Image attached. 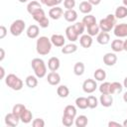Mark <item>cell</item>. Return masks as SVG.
Wrapping results in <instances>:
<instances>
[{
	"label": "cell",
	"instance_id": "obj_1",
	"mask_svg": "<svg viewBox=\"0 0 127 127\" xmlns=\"http://www.w3.org/2000/svg\"><path fill=\"white\" fill-rule=\"evenodd\" d=\"M52 42H51V39H49L48 37L46 36H42L40 37L38 40H37V43H36V50H37V53L41 56H46L48 55L51 50H52Z\"/></svg>",
	"mask_w": 127,
	"mask_h": 127
},
{
	"label": "cell",
	"instance_id": "obj_2",
	"mask_svg": "<svg viewBox=\"0 0 127 127\" xmlns=\"http://www.w3.org/2000/svg\"><path fill=\"white\" fill-rule=\"evenodd\" d=\"M32 68L34 69V72L38 78H42L47 74V66L45 62L40 58H35L31 62Z\"/></svg>",
	"mask_w": 127,
	"mask_h": 127
},
{
	"label": "cell",
	"instance_id": "obj_3",
	"mask_svg": "<svg viewBox=\"0 0 127 127\" xmlns=\"http://www.w3.org/2000/svg\"><path fill=\"white\" fill-rule=\"evenodd\" d=\"M5 83L8 87H10L11 89L16 90V91L21 90L23 87V84H24L23 80L14 73H10L5 77Z\"/></svg>",
	"mask_w": 127,
	"mask_h": 127
},
{
	"label": "cell",
	"instance_id": "obj_4",
	"mask_svg": "<svg viewBox=\"0 0 127 127\" xmlns=\"http://www.w3.org/2000/svg\"><path fill=\"white\" fill-rule=\"evenodd\" d=\"M116 24V17L115 15L109 14L105 18L101 19L99 21V28L102 32H109L113 29V27Z\"/></svg>",
	"mask_w": 127,
	"mask_h": 127
},
{
	"label": "cell",
	"instance_id": "obj_5",
	"mask_svg": "<svg viewBox=\"0 0 127 127\" xmlns=\"http://www.w3.org/2000/svg\"><path fill=\"white\" fill-rule=\"evenodd\" d=\"M32 17L36 22L39 23L41 28H48L49 27L50 22H49V19L46 17V14H45V11L43 10V8L38 9L37 11H35L32 14Z\"/></svg>",
	"mask_w": 127,
	"mask_h": 127
},
{
	"label": "cell",
	"instance_id": "obj_6",
	"mask_svg": "<svg viewBox=\"0 0 127 127\" xmlns=\"http://www.w3.org/2000/svg\"><path fill=\"white\" fill-rule=\"evenodd\" d=\"M25 27H26V23L23 20H21V19H17V20H15L11 24V26H10V33L13 36L18 37V36H20L24 32Z\"/></svg>",
	"mask_w": 127,
	"mask_h": 127
},
{
	"label": "cell",
	"instance_id": "obj_7",
	"mask_svg": "<svg viewBox=\"0 0 127 127\" xmlns=\"http://www.w3.org/2000/svg\"><path fill=\"white\" fill-rule=\"evenodd\" d=\"M97 88V83L92 78H87L82 83V89L85 93H92Z\"/></svg>",
	"mask_w": 127,
	"mask_h": 127
},
{
	"label": "cell",
	"instance_id": "obj_8",
	"mask_svg": "<svg viewBox=\"0 0 127 127\" xmlns=\"http://www.w3.org/2000/svg\"><path fill=\"white\" fill-rule=\"evenodd\" d=\"M114 35L118 38L127 37V24L121 23L114 26Z\"/></svg>",
	"mask_w": 127,
	"mask_h": 127
},
{
	"label": "cell",
	"instance_id": "obj_9",
	"mask_svg": "<svg viewBox=\"0 0 127 127\" xmlns=\"http://www.w3.org/2000/svg\"><path fill=\"white\" fill-rule=\"evenodd\" d=\"M19 121H20V117H18L17 115H15L13 112L8 113L5 116V124L8 125V126L15 127V126H17L19 124Z\"/></svg>",
	"mask_w": 127,
	"mask_h": 127
},
{
	"label": "cell",
	"instance_id": "obj_10",
	"mask_svg": "<svg viewBox=\"0 0 127 127\" xmlns=\"http://www.w3.org/2000/svg\"><path fill=\"white\" fill-rule=\"evenodd\" d=\"M99 102L104 107H110L113 104V97L109 93H101L99 97Z\"/></svg>",
	"mask_w": 127,
	"mask_h": 127
},
{
	"label": "cell",
	"instance_id": "obj_11",
	"mask_svg": "<svg viewBox=\"0 0 127 127\" xmlns=\"http://www.w3.org/2000/svg\"><path fill=\"white\" fill-rule=\"evenodd\" d=\"M51 42L54 46L56 47H64V43H65V39L63 35H60V34H54L52 35L51 37Z\"/></svg>",
	"mask_w": 127,
	"mask_h": 127
},
{
	"label": "cell",
	"instance_id": "obj_12",
	"mask_svg": "<svg viewBox=\"0 0 127 127\" xmlns=\"http://www.w3.org/2000/svg\"><path fill=\"white\" fill-rule=\"evenodd\" d=\"M117 62V56L114 53H107L103 56V63L107 66H112Z\"/></svg>",
	"mask_w": 127,
	"mask_h": 127
},
{
	"label": "cell",
	"instance_id": "obj_13",
	"mask_svg": "<svg viewBox=\"0 0 127 127\" xmlns=\"http://www.w3.org/2000/svg\"><path fill=\"white\" fill-rule=\"evenodd\" d=\"M63 15H64V11L59 6H55V7L51 8L50 11H49V16L53 20H59Z\"/></svg>",
	"mask_w": 127,
	"mask_h": 127
},
{
	"label": "cell",
	"instance_id": "obj_14",
	"mask_svg": "<svg viewBox=\"0 0 127 127\" xmlns=\"http://www.w3.org/2000/svg\"><path fill=\"white\" fill-rule=\"evenodd\" d=\"M65 36L67 38V40H69L70 42H75L77 39H78V34L76 33V31L74 30L73 26L70 25L68 27H66L65 29Z\"/></svg>",
	"mask_w": 127,
	"mask_h": 127
},
{
	"label": "cell",
	"instance_id": "obj_15",
	"mask_svg": "<svg viewBox=\"0 0 127 127\" xmlns=\"http://www.w3.org/2000/svg\"><path fill=\"white\" fill-rule=\"evenodd\" d=\"M61 65V62L59 60V58L57 57H52L49 59L48 61V67L51 71H57L60 68Z\"/></svg>",
	"mask_w": 127,
	"mask_h": 127
},
{
	"label": "cell",
	"instance_id": "obj_16",
	"mask_svg": "<svg viewBox=\"0 0 127 127\" xmlns=\"http://www.w3.org/2000/svg\"><path fill=\"white\" fill-rule=\"evenodd\" d=\"M47 80L51 85H58L61 81V76L57 71H51L47 76Z\"/></svg>",
	"mask_w": 127,
	"mask_h": 127
},
{
	"label": "cell",
	"instance_id": "obj_17",
	"mask_svg": "<svg viewBox=\"0 0 127 127\" xmlns=\"http://www.w3.org/2000/svg\"><path fill=\"white\" fill-rule=\"evenodd\" d=\"M39 33H40V29L37 25H30L26 31L27 37L30 39H36L39 36Z\"/></svg>",
	"mask_w": 127,
	"mask_h": 127
},
{
	"label": "cell",
	"instance_id": "obj_18",
	"mask_svg": "<svg viewBox=\"0 0 127 127\" xmlns=\"http://www.w3.org/2000/svg\"><path fill=\"white\" fill-rule=\"evenodd\" d=\"M79 44L82 48L84 49H88L91 47L92 45V38L91 36H89L88 34L86 35H81V37L79 38Z\"/></svg>",
	"mask_w": 127,
	"mask_h": 127
},
{
	"label": "cell",
	"instance_id": "obj_19",
	"mask_svg": "<svg viewBox=\"0 0 127 127\" xmlns=\"http://www.w3.org/2000/svg\"><path fill=\"white\" fill-rule=\"evenodd\" d=\"M64 18L65 19V21L69 22V23H72L74 22L76 19H77V13L75 10L73 9H69V10H66L64 13Z\"/></svg>",
	"mask_w": 127,
	"mask_h": 127
},
{
	"label": "cell",
	"instance_id": "obj_20",
	"mask_svg": "<svg viewBox=\"0 0 127 127\" xmlns=\"http://www.w3.org/2000/svg\"><path fill=\"white\" fill-rule=\"evenodd\" d=\"M96 41L100 45H107L110 41V36L107 32H100L96 37Z\"/></svg>",
	"mask_w": 127,
	"mask_h": 127
},
{
	"label": "cell",
	"instance_id": "obj_21",
	"mask_svg": "<svg viewBox=\"0 0 127 127\" xmlns=\"http://www.w3.org/2000/svg\"><path fill=\"white\" fill-rule=\"evenodd\" d=\"M123 44H124V42L122 40H119V39L113 40L112 43H111V49H112V51L115 52V53H119V52L124 51Z\"/></svg>",
	"mask_w": 127,
	"mask_h": 127
},
{
	"label": "cell",
	"instance_id": "obj_22",
	"mask_svg": "<svg viewBox=\"0 0 127 127\" xmlns=\"http://www.w3.org/2000/svg\"><path fill=\"white\" fill-rule=\"evenodd\" d=\"M79 11L83 14H89L92 10V5L88 1H82L79 4Z\"/></svg>",
	"mask_w": 127,
	"mask_h": 127
},
{
	"label": "cell",
	"instance_id": "obj_23",
	"mask_svg": "<svg viewBox=\"0 0 127 127\" xmlns=\"http://www.w3.org/2000/svg\"><path fill=\"white\" fill-rule=\"evenodd\" d=\"M32 119H33V114H32V112L29 110V109H25L24 110V112L22 113V115L20 116V120L23 122V123H25V124H28V123H30L31 121H32Z\"/></svg>",
	"mask_w": 127,
	"mask_h": 127
},
{
	"label": "cell",
	"instance_id": "obj_24",
	"mask_svg": "<svg viewBox=\"0 0 127 127\" xmlns=\"http://www.w3.org/2000/svg\"><path fill=\"white\" fill-rule=\"evenodd\" d=\"M115 17L117 19H123L127 16V7L126 6H118L115 10Z\"/></svg>",
	"mask_w": 127,
	"mask_h": 127
},
{
	"label": "cell",
	"instance_id": "obj_25",
	"mask_svg": "<svg viewBox=\"0 0 127 127\" xmlns=\"http://www.w3.org/2000/svg\"><path fill=\"white\" fill-rule=\"evenodd\" d=\"M25 83L30 88H35L38 85V78L34 75H28L25 79Z\"/></svg>",
	"mask_w": 127,
	"mask_h": 127
},
{
	"label": "cell",
	"instance_id": "obj_26",
	"mask_svg": "<svg viewBox=\"0 0 127 127\" xmlns=\"http://www.w3.org/2000/svg\"><path fill=\"white\" fill-rule=\"evenodd\" d=\"M123 89V85L118 82V81H114L111 82L110 84V94H116V93H120Z\"/></svg>",
	"mask_w": 127,
	"mask_h": 127
},
{
	"label": "cell",
	"instance_id": "obj_27",
	"mask_svg": "<svg viewBox=\"0 0 127 127\" xmlns=\"http://www.w3.org/2000/svg\"><path fill=\"white\" fill-rule=\"evenodd\" d=\"M76 50H77V46L75 44H67L64 46V48L62 49V53L64 55H69L76 52Z\"/></svg>",
	"mask_w": 127,
	"mask_h": 127
},
{
	"label": "cell",
	"instance_id": "obj_28",
	"mask_svg": "<svg viewBox=\"0 0 127 127\" xmlns=\"http://www.w3.org/2000/svg\"><path fill=\"white\" fill-rule=\"evenodd\" d=\"M88 123V119L85 115H79L74 120V124L76 127H85Z\"/></svg>",
	"mask_w": 127,
	"mask_h": 127
},
{
	"label": "cell",
	"instance_id": "obj_29",
	"mask_svg": "<svg viewBox=\"0 0 127 127\" xmlns=\"http://www.w3.org/2000/svg\"><path fill=\"white\" fill-rule=\"evenodd\" d=\"M57 93L60 97L62 98H65L68 96L69 94V89L66 85H60L58 88H57Z\"/></svg>",
	"mask_w": 127,
	"mask_h": 127
},
{
	"label": "cell",
	"instance_id": "obj_30",
	"mask_svg": "<svg viewBox=\"0 0 127 127\" xmlns=\"http://www.w3.org/2000/svg\"><path fill=\"white\" fill-rule=\"evenodd\" d=\"M75 105L79 108V109H86L88 107V103H87V98L86 97H77L75 99Z\"/></svg>",
	"mask_w": 127,
	"mask_h": 127
},
{
	"label": "cell",
	"instance_id": "obj_31",
	"mask_svg": "<svg viewBox=\"0 0 127 127\" xmlns=\"http://www.w3.org/2000/svg\"><path fill=\"white\" fill-rule=\"evenodd\" d=\"M42 7H41V5H40V3L38 2V1H32V2H30L29 4H28V6H27V11H28V13L29 14H33L35 11H37L38 9H41Z\"/></svg>",
	"mask_w": 127,
	"mask_h": 127
},
{
	"label": "cell",
	"instance_id": "obj_32",
	"mask_svg": "<svg viewBox=\"0 0 127 127\" xmlns=\"http://www.w3.org/2000/svg\"><path fill=\"white\" fill-rule=\"evenodd\" d=\"M82 23H83L84 26L87 28V27H89V26L95 24V23H96V19H95V17H94L93 15L87 14L86 16L83 17V19H82Z\"/></svg>",
	"mask_w": 127,
	"mask_h": 127
},
{
	"label": "cell",
	"instance_id": "obj_33",
	"mask_svg": "<svg viewBox=\"0 0 127 127\" xmlns=\"http://www.w3.org/2000/svg\"><path fill=\"white\" fill-rule=\"evenodd\" d=\"M93 76H94V78L96 80L102 81V80H104L106 78V72L102 68H97V69H95V71L93 73Z\"/></svg>",
	"mask_w": 127,
	"mask_h": 127
},
{
	"label": "cell",
	"instance_id": "obj_34",
	"mask_svg": "<svg viewBox=\"0 0 127 127\" xmlns=\"http://www.w3.org/2000/svg\"><path fill=\"white\" fill-rule=\"evenodd\" d=\"M73 72L75 75H82L84 72V64L81 62H77L73 66Z\"/></svg>",
	"mask_w": 127,
	"mask_h": 127
},
{
	"label": "cell",
	"instance_id": "obj_35",
	"mask_svg": "<svg viewBox=\"0 0 127 127\" xmlns=\"http://www.w3.org/2000/svg\"><path fill=\"white\" fill-rule=\"evenodd\" d=\"M25 109H26V107H25V105H24V104L17 103V104H15V105L13 106L12 112H13L15 115H17L18 117H20V116L22 115V113L24 112V110H25Z\"/></svg>",
	"mask_w": 127,
	"mask_h": 127
},
{
	"label": "cell",
	"instance_id": "obj_36",
	"mask_svg": "<svg viewBox=\"0 0 127 127\" xmlns=\"http://www.w3.org/2000/svg\"><path fill=\"white\" fill-rule=\"evenodd\" d=\"M99 30H100L99 25H97V24L95 23V24H93V25L87 27V34H88L89 36H91V37L97 36V35L99 34Z\"/></svg>",
	"mask_w": 127,
	"mask_h": 127
},
{
	"label": "cell",
	"instance_id": "obj_37",
	"mask_svg": "<svg viewBox=\"0 0 127 127\" xmlns=\"http://www.w3.org/2000/svg\"><path fill=\"white\" fill-rule=\"evenodd\" d=\"M62 123H63L64 126L69 127V126H71V125L74 123V117L64 114V115H63V118H62Z\"/></svg>",
	"mask_w": 127,
	"mask_h": 127
},
{
	"label": "cell",
	"instance_id": "obj_38",
	"mask_svg": "<svg viewBox=\"0 0 127 127\" xmlns=\"http://www.w3.org/2000/svg\"><path fill=\"white\" fill-rule=\"evenodd\" d=\"M64 114L75 117V115H76V108L73 105H66L64 107Z\"/></svg>",
	"mask_w": 127,
	"mask_h": 127
},
{
	"label": "cell",
	"instance_id": "obj_39",
	"mask_svg": "<svg viewBox=\"0 0 127 127\" xmlns=\"http://www.w3.org/2000/svg\"><path fill=\"white\" fill-rule=\"evenodd\" d=\"M87 103H88V108H96L98 105V100L94 95H89L87 97Z\"/></svg>",
	"mask_w": 127,
	"mask_h": 127
},
{
	"label": "cell",
	"instance_id": "obj_40",
	"mask_svg": "<svg viewBox=\"0 0 127 127\" xmlns=\"http://www.w3.org/2000/svg\"><path fill=\"white\" fill-rule=\"evenodd\" d=\"M110 84L111 83L108 82V81H105V82L101 83L100 86H99L100 93H109L110 94Z\"/></svg>",
	"mask_w": 127,
	"mask_h": 127
},
{
	"label": "cell",
	"instance_id": "obj_41",
	"mask_svg": "<svg viewBox=\"0 0 127 127\" xmlns=\"http://www.w3.org/2000/svg\"><path fill=\"white\" fill-rule=\"evenodd\" d=\"M72 26H73L74 30L76 31V33H77L78 35H82V34H83V31H84L85 26H84V24H83L82 22H77V23L73 24Z\"/></svg>",
	"mask_w": 127,
	"mask_h": 127
},
{
	"label": "cell",
	"instance_id": "obj_42",
	"mask_svg": "<svg viewBox=\"0 0 127 127\" xmlns=\"http://www.w3.org/2000/svg\"><path fill=\"white\" fill-rule=\"evenodd\" d=\"M64 6L66 10L73 9L75 6V0H64Z\"/></svg>",
	"mask_w": 127,
	"mask_h": 127
},
{
	"label": "cell",
	"instance_id": "obj_43",
	"mask_svg": "<svg viewBox=\"0 0 127 127\" xmlns=\"http://www.w3.org/2000/svg\"><path fill=\"white\" fill-rule=\"evenodd\" d=\"M32 125L34 127H44L45 126V121L42 118H36L33 120Z\"/></svg>",
	"mask_w": 127,
	"mask_h": 127
},
{
	"label": "cell",
	"instance_id": "obj_44",
	"mask_svg": "<svg viewBox=\"0 0 127 127\" xmlns=\"http://www.w3.org/2000/svg\"><path fill=\"white\" fill-rule=\"evenodd\" d=\"M62 2H63V0H49L46 5L48 7H55V6H58L59 4H61Z\"/></svg>",
	"mask_w": 127,
	"mask_h": 127
},
{
	"label": "cell",
	"instance_id": "obj_45",
	"mask_svg": "<svg viewBox=\"0 0 127 127\" xmlns=\"http://www.w3.org/2000/svg\"><path fill=\"white\" fill-rule=\"evenodd\" d=\"M7 35V29L5 26H0V39L5 38V36Z\"/></svg>",
	"mask_w": 127,
	"mask_h": 127
},
{
	"label": "cell",
	"instance_id": "obj_46",
	"mask_svg": "<svg viewBox=\"0 0 127 127\" xmlns=\"http://www.w3.org/2000/svg\"><path fill=\"white\" fill-rule=\"evenodd\" d=\"M108 127H121V124L118 122L110 121V122H108Z\"/></svg>",
	"mask_w": 127,
	"mask_h": 127
},
{
	"label": "cell",
	"instance_id": "obj_47",
	"mask_svg": "<svg viewBox=\"0 0 127 127\" xmlns=\"http://www.w3.org/2000/svg\"><path fill=\"white\" fill-rule=\"evenodd\" d=\"M5 58V52H4V49H0V62H2Z\"/></svg>",
	"mask_w": 127,
	"mask_h": 127
},
{
	"label": "cell",
	"instance_id": "obj_48",
	"mask_svg": "<svg viewBox=\"0 0 127 127\" xmlns=\"http://www.w3.org/2000/svg\"><path fill=\"white\" fill-rule=\"evenodd\" d=\"M88 2H89L91 5H98V4L101 2V0H88Z\"/></svg>",
	"mask_w": 127,
	"mask_h": 127
},
{
	"label": "cell",
	"instance_id": "obj_49",
	"mask_svg": "<svg viewBox=\"0 0 127 127\" xmlns=\"http://www.w3.org/2000/svg\"><path fill=\"white\" fill-rule=\"evenodd\" d=\"M0 71H1V75H0V78L3 79L4 78V75H5V69L3 66H0Z\"/></svg>",
	"mask_w": 127,
	"mask_h": 127
},
{
	"label": "cell",
	"instance_id": "obj_50",
	"mask_svg": "<svg viewBox=\"0 0 127 127\" xmlns=\"http://www.w3.org/2000/svg\"><path fill=\"white\" fill-rule=\"evenodd\" d=\"M123 49H124V51H126V52H127V39L124 41V44H123Z\"/></svg>",
	"mask_w": 127,
	"mask_h": 127
},
{
	"label": "cell",
	"instance_id": "obj_51",
	"mask_svg": "<svg viewBox=\"0 0 127 127\" xmlns=\"http://www.w3.org/2000/svg\"><path fill=\"white\" fill-rule=\"evenodd\" d=\"M123 86H124V87L127 89V76L124 78V81H123Z\"/></svg>",
	"mask_w": 127,
	"mask_h": 127
},
{
	"label": "cell",
	"instance_id": "obj_52",
	"mask_svg": "<svg viewBox=\"0 0 127 127\" xmlns=\"http://www.w3.org/2000/svg\"><path fill=\"white\" fill-rule=\"evenodd\" d=\"M123 100L127 103V91H126V92L124 93V95H123Z\"/></svg>",
	"mask_w": 127,
	"mask_h": 127
},
{
	"label": "cell",
	"instance_id": "obj_53",
	"mask_svg": "<svg viewBox=\"0 0 127 127\" xmlns=\"http://www.w3.org/2000/svg\"><path fill=\"white\" fill-rule=\"evenodd\" d=\"M48 1H49V0H40V2H41L42 4H45V5L47 4V2H48Z\"/></svg>",
	"mask_w": 127,
	"mask_h": 127
},
{
	"label": "cell",
	"instance_id": "obj_54",
	"mask_svg": "<svg viewBox=\"0 0 127 127\" xmlns=\"http://www.w3.org/2000/svg\"><path fill=\"white\" fill-rule=\"evenodd\" d=\"M122 126H124V127H127V119L122 123Z\"/></svg>",
	"mask_w": 127,
	"mask_h": 127
},
{
	"label": "cell",
	"instance_id": "obj_55",
	"mask_svg": "<svg viewBox=\"0 0 127 127\" xmlns=\"http://www.w3.org/2000/svg\"><path fill=\"white\" fill-rule=\"evenodd\" d=\"M122 2H123V5L127 7V0H122Z\"/></svg>",
	"mask_w": 127,
	"mask_h": 127
},
{
	"label": "cell",
	"instance_id": "obj_56",
	"mask_svg": "<svg viewBox=\"0 0 127 127\" xmlns=\"http://www.w3.org/2000/svg\"><path fill=\"white\" fill-rule=\"evenodd\" d=\"M19 2H21V3H25V2H27V0H19Z\"/></svg>",
	"mask_w": 127,
	"mask_h": 127
}]
</instances>
